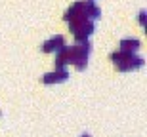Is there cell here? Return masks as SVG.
I'll return each mask as SVG.
<instances>
[{"label": "cell", "instance_id": "3", "mask_svg": "<svg viewBox=\"0 0 147 137\" xmlns=\"http://www.w3.org/2000/svg\"><path fill=\"white\" fill-rule=\"evenodd\" d=\"M65 46V38L61 36V34H55V36H52L50 40H46L42 44V49L44 51H55V49H61Z\"/></svg>", "mask_w": 147, "mask_h": 137}, {"label": "cell", "instance_id": "4", "mask_svg": "<svg viewBox=\"0 0 147 137\" xmlns=\"http://www.w3.org/2000/svg\"><path fill=\"white\" fill-rule=\"evenodd\" d=\"M67 76H69V72L65 71V69H55L54 72H46L42 76V80L46 84H52V82H63V80H67Z\"/></svg>", "mask_w": 147, "mask_h": 137}, {"label": "cell", "instance_id": "2", "mask_svg": "<svg viewBox=\"0 0 147 137\" xmlns=\"http://www.w3.org/2000/svg\"><path fill=\"white\" fill-rule=\"evenodd\" d=\"M71 31L75 33L76 40H86L88 34L94 33V23L90 19H80V21H71Z\"/></svg>", "mask_w": 147, "mask_h": 137}, {"label": "cell", "instance_id": "5", "mask_svg": "<svg viewBox=\"0 0 147 137\" xmlns=\"http://www.w3.org/2000/svg\"><path fill=\"white\" fill-rule=\"evenodd\" d=\"M140 44H142V42L138 38H122L120 40V51H130L132 53L134 49L140 48Z\"/></svg>", "mask_w": 147, "mask_h": 137}, {"label": "cell", "instance_id": "6", "mask_svg": "<svg viewBox=\"0 0 147 137\" xmlns=\"http://www.w3.org/2000/svg\"><path fill=\"white\" fill-rule=\"evenodd\" d=\"M84 11H86V15H90L92 19H98V17L101 15V11H99L98 4H96L94 0H86V2H84Z\"/></svg>", "mask_w": 147, "mask_h": 137}, {"label": "cell", "instance_id": "7", "mask_svg": "<svg viewBox=\"0 0 147 137\" xmlns=\"http://www.w3.org/2000/svg\"><path fill=\"white\" fill-rule=\"evenodd\" d=\"M82 137H90V135H88V133H84V135H82Z\"/></svg>", "mask_w": 147, "mask_h": 137}, {"label": "cell", "instance_id": "1", "mask_svg": "<svg viewBox=\"0 0 147 137\" xmlns=\"http://www.w3.org/2000/svg\"><path fill=\"white\" fill-rule=\"evenodd\" d=\"M111 59L115 61V65L119 67L120 71H128V69H138V67L143 65V57L140 55H134L130 51H115L111 53Z\"/></svg>", "mask_w": 147, "mask_h": 137}]
</instances>
